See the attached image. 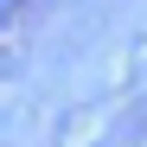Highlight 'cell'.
Segmentation results:
<instances>
[{
  "label": "cell",
  "instance_id": "cell-1",
  "mask_svg": "<svg viewBox=\"0 0 147 147\" xmlns=\"http://www.w3.org/2000/svg\"><path fill=\"white\" fill-rule=\"evenodd\" d=\"M26 7H32V0H0V26H13V19L26 13Z\"/></svg>",
  "mask_w": 147,
  "mask_h": 147
}]
</instances>
